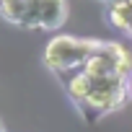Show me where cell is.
<instances>
[{
    "mask_svg": "<svg viewBox=\"0 0 132 132\" xmlns=\"http://www.w3.org/2000/svg\"><path fill=\"white\" fill-rule=\"evenodd\" d=\"M98 44H101L98 39H80V36H70V34H57L44 47V65L54 75L80 70L88 62V57L98 49Z\"/></svg>",
    "mask_w": 132,
    "mask_h": 132,
    "instance_id": "obj_1",
    "label": "cell"
},
{
    "mask_svg": "<svg viewBox=\"0 0 132 132\" xmlns=\"http://www.w3.org/2000/svg\"><path fill=\"white\" fill-rule=\"evenodd\" d=\"M129 98V86L127 78L111 75V78H96V86L91 91V96L78 104V114L83 117L86 124H93L98 117L111 114L117 109H122Z\"/></svg>",
    "mask_w": 132,
    "mask_h": 132,
    "instance_id": "obj_2",
    "label": "cell"
},
{
    "mask_svg": "<svg viewBox=\"0 0 132 132\" xmlns=\"http://www.w3.org/2000/svg\"><path fill=\"white\" fill-rule=\"evenodd\" d=\"M42 31H57L68 21V0H31Z\"/></svg>",
    "mask_w": 132,
    "mask_h": 132,
    "instance_id": "obj_3",
    "label": "cell"
},
{
    "mask_svg": "<svg viewBox=\"0 0 132 132\" xmlns=\"http://www.w3.org/2000/svg\"><path fill=\"white\" fill-rule=\"evenodd\" d=\"M0 16H3L8 23L21 26V29H39V21L34 16L31 0H0Z\"/></svg>",
    "mask_w": 132,
    "mask_h": 132,
    "instance_id": "obj_4",
    "label": "cell"
},
{
    "mask_svg": "<svg viewBox=\"0 0 132 132\" xmlns=\"http://www.w3.org/2000/svg\"><path fill=\"white\" fill-rule=\"evenodd\" d=\"M60 78H65L62 86H65V91H68V96L75 101V106L83 104V101L91 96L93 86H96V78H91L83 68H80V70H73V73H65V75H60Z\"/></svg>",
    "mask_w": 132,
    "mask_h": 132,
    "instance_id": "obj_5",
    "label": "cell"
},
{
    "mask_svg": "<svg viewBox=\"0 0 132 132\" xmlns=\"http://www.w3.org/2000/svg\"><path fill=\"white\" fill-rule=\"evenodd\" d=\"M106 18H109V26H114L117 31L127 34V29L132 23V5H129V0H109L106 3Z\"/></svg>",
    "mask_w": 132,
    "mask_h": 132,
    "instance_id": "obj_6",
    "label": "cell"
},
{
    "mask_svg": "<svg viewBox=\"0 0 132 132\" xmlns=\"http://www.w3.org/2000/svg\"><path fill=\"white\" fill-rule=\"evenodd\" d=\"M127 86H129V96H132V75H129V80H127Z\"/></svg>",
    "mask_w": 132,
    "mask_h": 132,
    "instance_id": "obj_7",
    "label": "cell"
},
{
    "mask_svg": "<svg viewBox=\"0 0 132 132\" xmlns=\"http://www.w3.org/2000/svg\"><path fill=\"white\" fill-rule=\"evenodd\" d=\"M127 34H129V36H132V23H129V29H127Z\"/></svg>",
    "mask_w": 132,
    "mask_h": 132,
    "instance_id": "obj_8",
    "label": "cell"
},
{
    "mask_svg": "<svg viewBox=\"0 0 132 132\" xmlns=\"http://www.w3.org/2000/svg\"><path fill=\"white\" fill-rule=\"evenodd\" d=\"M129 5H132V0H129Z\"/></svg>",
    "mask_w": 132,
    "mask_h": 132,
    "instance_id": "obj_9",
    "label": "cell"
},
{
    "mask_svg": "<svg viewBox=\"0 0 132 132\" xmlns=\"http://www.w3.org/2000/svg\"><path fill=\"white\" fill-rule=\"evenodd\" d=\"M106 3H109V0H106Z\"/></svg>",
    "mask_w": 132,
    "mask_h": 132,
    "instance_id": "obj_10",
    "label": "cell"
}]
</instances>
